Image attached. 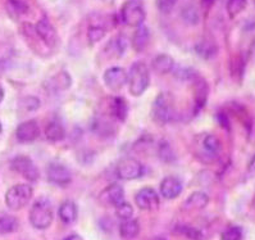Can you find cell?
Masks as SVG:
<instances>
[{
	"instance_id": "obj_41",
	"label": "cell",
	"mask_w": 255,
	"mask_h": 240,
	"mask_svg": "<svg viewBox=\"0 0 255 240\" xmlns=\"http://www.w3.org/2000/svg\"><path fill=\"white\" fill-rule=\"evenodd\" d=\"M250 58H252V60L255 63V40L253 41L252 46H250Z\"/></svg>"
},
{
	"instance_id": "obj_2",
	"label": "cell",
	"mask_w": 255,
	"mask_h": 240,
	"mask_svg": "<svg viewBox=\"0 0 255 240\" xmlns=\"http://www.w3.org/2000/svg\"><path fill=\"white\" fill-rule=\"evenodd\" d=\"M53 220H54V211L50 202L46 198L37 199L32 204L30 211L31 225L39 230H45L51 225Z\"/></svg>"
},
{
	"instance_id": "obj_9",
	"label": "cell",
	"mask_w": 255,
	"mask_h": 240,
	"mask_svg": "<svg viewBox=\"0 0 255 240\" xmlns=\"http://www.w3.org/2000/svg\"><path fill=\"white\" fill-rule=\"evenodd\" d=\"M127 78H128L127 72L122 67H111L105 71L103 76L105 86L112 91L121 90L127 84Z\"/></svg>"
},
{
	"instance_id": "obj_22",
	"label": "cell",
	"mask_w": 255,
	"mask_h": 240,
	"mask_svg": "<svg viewBox=\"0 0 255 240\" xmlns=\"http://www.w3.org/2000/svg\"><path fill=\"white\" fill-rule=\"evenodd\" d=\"M60 221L66 224V225H71L77 220V207H76L75 202L66 201L60 204L59 211H58Z\"/></svg>"
},
{
	"instance_id": "obj_39",
	"label": "cell",
	"mask_w": 255,
	"mask_h": 240,
	"mask_svg": "<svg viewBox=\"0 0 255 240\" xmlns=\"http://www.w3.org/2000/svg\"><path fill=\"white\" fill-rule=\"evenodd\" d=\"M218 122H219V125H221V126H223V127H226V129L228 130V120H227V117H226V114L225 113H219L218 114Z\"/></svg>"
},
{
	"instance_id": "obj_4",
	"label": "cell",
	"mask_w": 255,
	"mask_h": 240,
	"mask_svg": "<svg viewBox=\"0 0 255 240\" xmlns=\"http://www.w3.org/2000/svg\"><path fill=\"white\" fill-rule=\"evenodd\" d=\"M33 195L32 186L28 184H18L12 186L5 194L6 207L12 211H19L26 207Z\"/></svg>"
},
{
	"instance_id": "obj_32",
	"label": "cell",
	"mask_w": 255,
	"mask_h": 240,
	"mask_svg": "<svg viewBox=\"0 0 255 240\" xmlns=\"http://www.w3.org/2000/svg\"><path fill=\"white\" fill-rule=\"evenodd\" d=\"M183 21L189 24H196L199 22V13L195 6L189 5L182 10Z\"/></svg>"
},
{
	"instance_id": "obj_38",
	"label": "cell",
	"mask_w": 255,
	"mask_h": 240,
	"mask_svg": "<svg viewBox=\"0 0 255 240\" xmlns=\"http://www.w3.org/2000/svg\"><path fill=\"white\" fill-rule=\"evenodd\" d=\"M174 75L177 76L180 80H183V81H189V80H195V77L198 76V73L194 71L192 68H180L177 69Z\"/></svg>"
},
{
	"instance_id": "obj_13",
	"label": "cell",
	"mask_w": 255,
	"mask_h": 240,
	"mask_svg": "<svg viewBox=\"0 0 255 240\" xmlns=\"http://www.w3.org/2000/svg\"><path fill=\"white\" fill-rule=\"evenodd\" d=\"M100 202L105 206L117 207L125 202V190L120 184H112L100 194Z\"/></svg>"
},
{
	"instance_id": "obj_40",
	"label": "cell",
	"mask_w": 255,
	"mask_h": 240,
	"mask_svg": "<svg viewBox=\"0 0 255 240\" xmlns=\"http://www.w3.org/2000/svg\"><path fill=\"white\" fill-rule=\"evenodd\" d=\"M248 171H249V174L252 175V176H255V156L253 157L249 166H248Z\"/></svg>"
},
{
	"instance_id": "obj_1",
	"label": "cell",
	"mask_w": 255,
	"mask_h": 240,
	"mask_svg": "<svg viewBox=\"0 0 255 240\" xmlns=\"http://www.w3.org/2000/svg\"><path fill=\"white\" fill-rule=\"evenodd\" d=\"M127 76H128L127 82H128L129 93L133 96L142 95L150 85L149 67L144 62H135Z\"/></svg>"
},
{
	"instance_id": "obj_29",
	"label": "cell",
	"mask_w": 255,
	"mask_h": 240,
	"mask_svg": "<svg viewBox=\"0 0 255 240\" xmlns=\"http://www.w3.org/2000/svg\"><path fill=\"white\" fill-rule=\"evenodd\" d=\"M246 4H248V0H228L227 5H226L228 15L231 18H235L245 9Z\"/></svg>"
},
{
	"instance_id": "obj_16",
	"label": "cell",
	"mask_w": 255,
	"mask_h": 240,
	"mask_svg": "<svg viewBox=\"0 0 255 240\" xmlns=\"http://www.w3.org/2000/svg\"><path fill=\"white\" fill-rule=\"evenodd\" d=\"M72 84V78L69 76V73L62 72L57 73L55 76L50 77L48 81L45 82V86L48 90L46 91H50V93H58V91H64L67 90L69 86Z\"/></svg>"
},
{
	"instance_id": "obj_25",
	"label": "cell",
	"mask_w": 255,
	"mask_h": 240,
	"mask_svg": "<svg viewBox=\"0 0 255 240\" xmlns=\"http://www.w3.org/2000/svg\"><path fill=\"white\" fill-rule=\"evenodd\" d=\"M45 136L51 143H57V141H62L66 138V131H64L62 123L58 122V121H51L45 127Z\"/></svg>"
},
{
	"instance_id": "obj_44",
	"label": "cell",
	"mask_w": 255,
	"mask_h": 240,
	"mask_svg": "<svg viewBox=\"0 0 255 240\" xmlns=\"http://www.w3.org/2000/svg\"><path fill=\"white\" fill-rule=\"evenodd\" d=\"M3 98H4V90H3V87L0 86V103H1Z\"/></svg>"
},
{
	"instance_id": "obj_34",
	"label": "cell",
	"mask_w": 255,
	"mask_h": 240,
	"mask_svg": "<svg viewBox=\"0 0 255 240\" xmlns=\"http://www.w3.org/2000/svg\"><path fill=\"white\" fill-rule=\"evenodd\" d=\"M21 105L24 111L33 112L36 111V109H39L40 100L36 96H27V98H23V99L21 100Z\"/></svg>"
},
{
	"instance_id": "obj_7",
	"label": "cell",
	"mask_w": 255,
	"mask_h": 240,
	"mask_svg": "<svg viewBox=\"0 0 255 240\" xmlns=\"http://www.w3.org/2000/svg\"><path fill=\"white\" fill-rule=\"evenodd\" d=\"M144 175V167L133 158L122 159L117 166V176L122 180H136Z\"/></svg>"
},
{
	"instance_id": "obj_21",
	"label": "cell",
	"mask_w": 255,
	"mask_h": 240,
	"mask_svg": "<svg viewBox=\"0 0 255 240\" xmlns=\"http://www.w3.org/2000/svg\"><path fill=\"white\" fill-rule=\"evenodd\" d=\"M151 67L156 73L159 75H165L173 71L174 60L171 55L168 54H158L151 62Z\"/></svg>"
},
{
	"instance_id": "obj_35",
	"label": "cell",
	"mask_w": 255,
	"mask_h": 240,
	"mask_svg": "<svg viewBox=\"0 0 255 240\" xmlns=\"http://www.w3.org/2000/svg\"><path fill=\"white\" fill-rule=\"evenodd\" d=\"M159 157L164 161V162L169 163L172 161H174V153L173 150H172L171 145L168 143H163L162 145L159 147Z\"/></svg>"
},
{
	"instance_id": "obj_18",
	"label": "cell",
	"mask_w": 255,
	"mask_h": 240,
	"mask_svg": "<svg viewBox=\"0 0 255 240\" xmlns=\"http://www.w3.org/2000/svg\"><path fill=\"white\" fill-rule=\"evenodd\" d=\"M149 40H150V32H149V28L144 24L136 27V31L133 32L132 39H131V45H132L133 50L140 53V51H144L145 48L149 44Z\"/></svg>"
},
{
	"instance_id": "obj_19",
	"label": "cell",
	"mask_w": 255,
	"mask_h": 240,
	"mask_svg": "<svg viewBox=\"0 0 255 240\" xmlns=\"http://www.w3.org/2000/svg\"><path fill=\"white\" fill-rule=\"evenodd\" d=\"M208 203H209V197L205 193L195 192L185 201L182 208L185 211H199L207 207Z\"/></svg>"
},
{
	"instance_id": "obj_6",
	"label": "cell",
	"mask_w": 255,
	"mask_h": 240,
	"mask_svg": "<svg viewBox=\"0 0 255 240\" xmlns=\"http://www.w3.org/2000/svg\"><path fill=\"white\" fill-rule=\"evenodd\" d=\"M10 167H12L13 171L21 175L23 179H26L30 183H35L39 179V170L30 157L17 156L12 159Z\"/></svg>"
},
{
	"instance_id": "obj_23",
	"label": "cell",
	"mask_w": 255,
	"mask_h": 240,
	"mask_svg": "<svg viewBox=\"0 0 255 240\" xmlns=\"http://www.w3.org/2000/svg\"><path fill=\"white\" fill-rule=\"evenodd\" d=\"M111 114L116 120L126 121L127 116H128V104H127L126 99L122 96H117L113 98L111 103Z\"/></svg>"
},
{
	"instance_id": "obj_5",
	"label": "cell",
	"mask_w": 255,
	"mask_h": 240,
	"mask_svg": "<svg viewBox=\"0 0 255 240\" xmlns=\"http://www.w3.org/2000/svg\"><path fill=\"white\" fill-rule=\"evenodd\" d=\"M145 13L144 3L141 0H127L121 9V19L125 24L131 27H138L144 24Z\"/></svg>"
},
{
	"instance_id": "obj_12",
	"label": "cell",
	"mask_w": 255,
	"mask_h": 240,
	"mask_svg": "<svg viewBox=\"0 0 255 240\" xmlns=\"http://www.w3.org/2000/svg\"><path fill=\"white\" fill-rule=\"evenodd\" d=\"M39 135L40 126L35 120L22 122L15 130V136L19 143H32L39 138Z\"/></svg>"
},
{
	"instance_id": "obj_46",
	"label": "cell",
	"mask_w": 255,
	"mask_h": 240,
	"mask_svg": "<svg viewBox=\"0 0 255 240\" xmlns=\"http://www.w3.org/2000/svg\"><path fill=\"white\" fill-rule=\"evenodd\" d=\"M1 130H3V126H1V122H0V132H1Z\"/></svg>"
},
{
	"instance_id": "obj_11",
	"label": "cell",
	"mask_w": 255,
	"mask_h": 240,
	"mask_svg": "<svg viewBox=\"0 0 255 240\" xmlns=\"http://www.w3.org/2000/svg\"><path fill=\"white\" fill-rule=\"evenodd\" d=\"M33 27H35V32H36L37 37H39L46 46H51V48H53V46L57 45V31H55L54 26L49 22V19L41 18Z\"/></svg>"
},
{
	"instance_id": "obj_42",
	"label": "cell",
	"mask_w": 255,
	"mask_h": 240,
	"mask_svg": "<svg viewBox=\"0 0 255 240\" xmlns=\"http://www.w3.org/2000/svg\"><path fill=\"white\" fill-rule=\"evenodd\" d=\"M64 240H84V238H81L80 235L73 234V235H69V237H67Z\"/></svg>"
},
{
	"instance_id": "obj_31",
	"label": "cell",
	"mask_w": 255,
	"mask_h": 240,
	"mask_svg": "<svg viewBox=\"0 0 255 240\" xmlns=\"http://www.w3.org/2000/svg\"><path fill=\"white\" fill-rule=\"evenodd\" d=\"M116 215H117L118 219H121L122 221H126V220L132 219L133 215V207L129 203H127L126 201L121 203L120 206L116 207Z\"/></svg>"
},
{
	"instance_id": "obj_30",
	"label": "cell",
	"mask_w": 255,
	"mask_h": 240,
	"mask_svg": "<svg viewBox=\"0 0 255 240\" xmlns=\"http://www.w3.org/2000/svg\"><path fill=\"white\" fill-rule=\"evenodd\" d=\"M105 33H107V30L103 26L94 24V26L89 27V31H87V40L90 42V45H95L96 42H99L105 36Z\"/></svg>"
},
{
	"instance_id": "obj_27",
	"label": "cell",
	"mask_w": 255,
	"mask_h": 240,
	"mask_svg": "<svg viewBox=\"0 0 255 240\" xmlns=\"http://www.w3.org/2000/svg\"><path fill=\"white\" fill-rule=\"evenodd\" d=\"M18 229V220L9 215H0V235L12 234Z\"/></svg>"
},
{
	"instance_id": "obj_8",
	"label": "cell",
	"mask_w": 255,
	"mask_h": 240,
	"mask_svg": "<svg viewBox=\"0 0 255 240\" xmlns=\"http://www.w3.org/2000/svg\"><path fill=\"white\" fill-rule=\"evenodd\" d=\"M46 176L51 184L60 186V188L68 186L72 183V175H71L69 170L60 163H50L46 168Z\"/></svg>"
},
{
	"instance_id": "obj_36",
	"label": "cell",
	"mask_w": 255,
	"mask_h": 240,
	"mask_svg": "<svg viewBox=\"0 0 255 240\" xmlns=\"http://www.w3.org/2000/svg\"><path fill=\"white\" fill-rule=\"evenodd\" d=\"M181 234L186 235L187 238L194 240H203V234H201L200 231L196 230L195 228H190V226H180L178 228Z\"/></svg>"
},
{
	"instance_id": "obj_20",
	"label": "cell",
	"mask_w": 255,
	"mask_h": 240,
	"mask_svg": "<svg viewBox=\"0 0 255 240\" xmlns=\"http://www.w3.org/2000/svg\"><path fill=\"white\" fill-rule=\"evenodd\" d=\"M126 49H127L126 37L122 36V35H118V36L113 37V39L107 44V46H105V53H107L109 57L121 58L123 55V53L126 51Z\"/></svg>"
},
{
	"instance_id": "obj_10",
	"label": "cell",
	"mask_w": 255,
	"mask_h": 240,
	"mask_svg": "<svg viewBox=\"0 0 255 240\" xmlns=\"http://www.w3.org/2000/svg\"><path fill=\"white\" fill-rule=\"evenodd\" d=\"M135 203L142 211H154L159 207V197L153 188H142L135 195Z\"/></svg>"
},
{
	"instance_id": "obj_26",
	"label": "cell",
	"mask_w": 255,
	"mask_h": 240,
	"mask_svg": "<svg viewBox=\"0 0 255 240\" xmlns=\"http://www.w3.org/2000/svg\"><path fill=\"white\" fill-rule=\"evenodd\" d=\"M138 233H140V225L137 220H126V221H122L120 225V234L123 239H133L137 237Z\"/></svg>"
},
{
	"instance_id": "obj_15",
	"label": "cell",
	"mask_w": 255,
	"mask_h": 240,
	"mask_svg": "<svg viewBox=\"0 0 255 240\" xmlns=\"http://www.w3.org/2000/svg\"><path fill=\"white\" fill-rule=\"evenodd\" d=\"M182 193V183L177 177L168 176L160 183V194L165 199H176Z\"/></svg>"
},
{
	"instance_id": "obj_37",
	"label": "cell",
	"mask_w": 255,
	"mask_h": 240,
	"mask_svg": "<svg viewBox=\"0 0 255 240\" xmlns=\"http://www.w3.org/2000/svg\"><path fill=\"white\" fill-rule=\"evenodd\" d=\"M177 0H156V8L164 14H168L173 10Z\"/></svg>"
},
{
	"instance_id": "obj_28",
	"label": "cell",
	"mask_w": 255,
	"mask_h": 240,
	"mask_svg": "<svg viewBox=\"0 0 255 240\" xmlns=\"http://www.w3.org/2000/svg\"><path fill=\"white\" fill-rule=\"evenodd\" d=\"M6 9L12 17H21L22 14L27 13L28 5L24 3L23 0H8Z\"/></svg>"
},
{
	"instance_id": "obj_14",
	"label": "cell",
	"mask_w": 255,
	"mask_h": 240,
	"mask_svg": "<svg viewBox=\"0 0 255 240\" xmlns=\"http://www.w3.org/2000/svg\"><path fill=\"white\" fill-rule=\"evenodd\" d=\"M200 153H203V157L208 158H217L222 150V144L219 139L213 134H205L200 139Z\"/></svg>"
},
{
	"instance_id": "obj_33",
	"label": "cell",
	"mask_w": 255,
	"mask_h": 240,
	"mask_svg": "<svg viewBox=\"0 0 255 240\" xmlns=\"http://www.w3.org/2000/svg\"><path fill=\"white\" fill-rule=\"evenodd\" d=\"M221 240H243V230L239 226H231L223 231Z\"/></svg>"
},
{
	"instance_id": "obj_3",
	"label": "cell",
	"mask_w": 255,
	"mask_h": 240,
	"mask_svg": "<svg viewBox=\"0 0 255 240\" xmlns=\"http://www.w3.org/2000/svg\"><path fill=\"white\" fill-rule=\"evenodd\" d=\"M174 114H176V109H174V102L172 96L168 93H162L156 96L153 109H151V116L154 121L159 125H165L174 120Z\"/></svg>"
},
{
	"instance_id": "obj_43",
	"label": "cell",
	"mask_w": 255,
	"mask_h": 240,
	"mask_svg": "<svg viewBox=\"0 0 255 240\" xmlns=\"http://www.w3.org/2000/svg\"><path fill=\"white\" fill-rule=\"evenodd\" d=\"M214 1H216V0H201V3H203V5H204V6L213 5Z\"/></svg>"
},
{
	"instance_id": "obj_17",
	"label": "cell",
	"mask_w": 255,
	"mask_h": 240,
	"mask_svg": "<svg viewBox=\"0 0 255 240\" xmlns=\"http://www.w3.org/2000/svg\"><path fill=\"white\" fill-rule=\"evenodd\" d=\"M208 84L204 78L196 76L194 80V99H195V111L199 112L205 105L208 99Z\"/></svg>"
},
{
	"instance_id": "obj_24",
	"label": "cell",
	"mask_w": 255,
	"mask_h": 240,
	"mask_svg": "<svg viewBox=\"0 0 255 240\" xmlns=\"http://www.w3.org/2000/svg\"><path fill=\"white\" fill-rule=\"evenodd\" d=\"M195 51L198 53L199 57L204 58V59H212L217 55L218 51V46L216 45V42L212 40H201L196 44Z\"/></svg>"
},
{
	"instance_id": "obj_45",
	"label": "cell",
	"mask_w": 255,
	"mask_h": 240,
	"mask_svg": "<svg viewBox=\"0 0 255 240\" xmlns=\"http://www.w3.org/2000/svg\"><path fill=\"white\" fill-rule=\"evenodd\" d=\"M253 207L255 208V197H254V199H253Z\"/></svg>"
}]
</instances>
